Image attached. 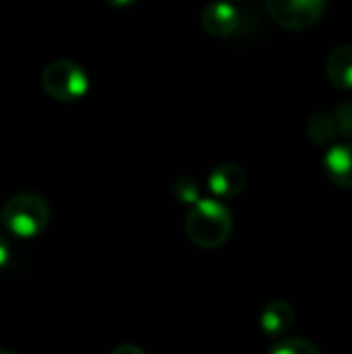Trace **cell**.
Masks as SVG:
<instances>
[{
  "instance_id": "11",
  "label": "cell",
  "mask_w": 352,
  "mask_h": 354,
  "mask_svg": "<svg viewBox=\"0 0 352 354\" xmlns=\"http://www.w3.org/2000/svg\"><path fill=\"white\" fill-rule=\"evenodd\" d=\"M270 354H319V348L305 338H282L272 346Z\"/></svg>"
},
{
  "instance_id": "16",
  "label": "cell",
  "mask_w": 352,
  "mask_h": 354,
  "mask_svg": "<svg viewBox=\"0 0 352 354\" xmlns=\"http://www.w3.org/2000/svg\"><path fill=\"white\" fill-rule=\"evenodd\" d=\"M110 6H114V8H124V6H131V4H135V2H139V0H106Z\"/></svg>"
},
{
  "instance_id": "15",
  "label": "cell",
  "mask_w": 352,
  "mask_h": 354,
  "mask_svg": "<svg viewBox=\"0 0 352 354\" xmlns=\"http://www.w3.org/2000/svg\"><path fill=\"white\" fill-rule=\"evenodd\" d=\"M110 354H145V351L139 348V346H135V344H120V346H116Z\"/></svg>"
},
{
  "instance_id": "8",
  "label": "cell",
  "mask_w": 352,
  "mask_h": 354,
  "mask_svg": "<svg viewBox=\"0 0 352 354\" xmlns=\"http://www.w3.org/2000/svg\"><path fill=\"white\" fill-rule=\"evenodd\" d=\"M324 170L334 185L352 189V143L332 145L324 158Z\"/></svg>"
},
{
  "instance_id": "3",
  "label": "cell",
  "mask_w": 352,
  "mask_h": 354,
  "mask_svg": "<svg viewBox=\"0 0 352 354\" xmlns=\"http://www.w3.org/2000/svg\"><path fill=\"white\" fill-rule=\"evenodd\" d=\"M44 91L58 102H77L89 91V77L73 60H52L41 71Z\"/></svg>"
},
{
  "instance_id": "10",
  "label": "cell",
  "mask_w": 352,
  "mask_h": 354,
  "mask_svg": "<svg viewBox=\"0 0 352 354\" xmlns=\"http://www.w3.org/2000/svg\"><path fill=\"white\" fill-rule=\"evenodd\" d=\"M307 133L311 137L313 143L317 145H330L338 133V124H336V118L326 114V112H315L311 118H309V124H307Z\"/></svg>"
},
{
  "instance_id": "9",
  "label": "cell",
  "mask_w": 352,
  "mask_h": 354,
  "mask_svg": "<svg viewBox=\"0 0 352 354\" xmlns=\"http://www.w3.org/2000/svg\"><path fill=\"white\" fill-rule=\"evenodd\" d=\"M328 79L340 87V89H352V44L338 46L330 52L326 62Z\"/></svg>"
},
{
  "instance_id": "17",
  "label": "cell",
  "mask_w": 352,
  "mask_h": 354,
  "mask_svg": "<svg viewBox=\"0 0 352 354\" xmlns=\"http://www.w3.org/2000/svg\"><path fill=\"white\" fill-rule=\"evenodd\" d=\"M0 354H15L12 351H4V348H0Z\"/></svg>"
},
{
  "instance_id": "4",
  "label": "cell",
  "mask_w": 352,
  "mask_h": 354,
  "mask_svg": "<svg viewBox=\"0 0 352 354\" xmlns=\"http://www.w3.org/2000/svg\"><path fill=\"white\" fill-rule=\"evenodd\" d=\"M270 17L284 29L303 31L313 27L326 12L328 0H266Z\"/></svg>"
},
{
  "instance_id": "6",
  "label": "cell",
  "mask_w": 352,
  "mask_h": 354,
  "mask_svg": "<svg viewBox=\"0 0 352 354\" xmlns=\"http://www.w3.org/2000/svg\"><path fill=\"white\" fill-rule=\"evenodd\" d=\"M201 25L214 37H228L239 27V10L228 2H212L201 12Z\"/></svg>"
},
{
  "instance_id": "7",
  "label": "cell",
  "mask_w": 352,
  "mask_h": 354,
  "mask_svg": "<svg viewBox=\"0 0 352 354\" xmlns=\"http://www.w3.org/2000/svg\"><path fill=\"white\" fill-rule=\"evenodd\" d=\"M293 324H295V311H293L290 303L280 301V299L268 303L259 317L261 332L268 338H276V340H282L286 336V332L293 328Z\"/></svg>"
},
{
  "instance_id": "1",
  "label": "cell",
  "mask_w": 352,
  "mask_h": 354,
  "mask_svg": "<svg viewBox=\"0 0 352 354\" xmlns=\"http://www.w3.org/2000/svg\"><path fill=\"white\" fill-rule=\"evenodd\" d=\"M50 216L52 212L48 199L33 191H21L12 195L0 212L2 226L19 241H31L39 236L48 228Z\"/></svg>"
},
{
  "instance_id": "12",
  "label": "cell",
  "mask_w": 352,
  "mask_h": 354,
  "mask_svg": "<svg viewBox=\"0 0 352 354\" xmlns=\"http://www.w3.org/2000/svg\"><path fill=\"white\" fill-rule=\"evenodd\" d=\"M174 197L183 203H189V205H195L197 201H201V191H199V185L195 178L191 176H180L176 183H174Z\"/></svg>"
},
{
  "instance_id": "2",
  "label": "cell",
  "mask_w": 352,
  "mask_h": 354,
  "mask_svg": "<svg viewBox=\"0 0 352 354\" xmlns=\"http://www.w3.org/2000/svg\"><path fill=\"white\" fill-rule=\"evenodd\" d=\"M185 230L197 247L218 249L230 239L234 230V218L224 203L216 199H201L195 205H191Z\"/></svg>"
},
{
  "instance_id": "13",
  "label": "cell",
  "mask_w": 352,
  "mask_h": 354,
  "mask_svg": "<svg viewBox=\"0 0 352 354\" xmlns=\"http://www.w3.org/2000/svg\"><path fill=\"white\" fill-rule=\"evenodd\" d=\"M334 118H336L338 129H340L344 135L352 137V104H342V106H338Z\"/></svg>"
},
{
  "instance_id": "5",
  "label": "cell",
  "mask_w": 352,
  "mask_h": 354,
  "mask_svg": "<svg viewBox=\"0 0 352 354\" xmlns=\"http://www.w3.org/2000/svg\"><path fill=\"white\" fill-rule=\"evenodd\" d=\"M245 185H247V174L237 164H222L207 178V189L218 199H232L241 195Z\"/></svg>"
},
{
  "instance_id": "14",
  "label": "cell",
  "mask_w": 352,
  "mask_h": 354,
  "mask_svg": "<svg viewBox=\"0 0 352 354\" xmlns=\"http://www.w3.org/2000/svg\"><path fill=\"white\" fill-rule=\"evenodd\" d=\"M8 261H10V245H8L6 236L0 232V270L6 268Z\"/></svg>"
}]
</instances>
